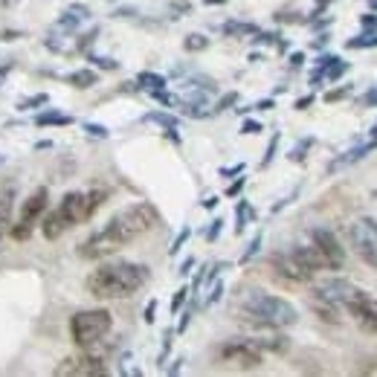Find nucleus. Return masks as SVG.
I'll return each mask as SVG.
<instances>
[{
  "label": "nucleus",
  "mask_w": 377,
  "mask_h": 377,
  "mask_svg": "<svg viewBox=\"0 0 377 377\" xmlns=\"http://www.w3.org/2000/svg\"><path fill=\"white\" fill-rule=\"evenodd\" d=\"M157 224H160L157 206H151L146 200H136V203L116 212L102 229L90 232L79 244V258H84V262H102V258L134 244L136 238H143V235L151 232Z\"/></svg>",
  "instance_id": "1"
},
{
  "label": "nucleus",
  "mask_w": 377,
  "mask_h": 377,
  "mask_svg": "<svg viewBox=\"0 0 377 377\" xmlns=\"http://www.w3.org/2000/svg\"><path fill=\"white\" fill-rule=\"evenodd\" d=\"M151 279L148 264H136V262H122V258H113V262H102L90 270L87 276V293L96 299H125L134 296L136 290H143Z\"/></svg>",
  "instance_id": "2"
},
{
  "label": "nucleus",
  "mask_w": 377,
  "mask_h": 377,
  "mask_svg": "<svg viewBox=\"0 0 377 377\" xmlns=\"http://www.w3.org/2000/svg\"><path fill=\"white\" fill-rule=\"evenodd\" d=\"M235 314H238L241 322L253 328H264V331H285V328H293L299 322L296 305L267 290H247L235 305Z\"/></svg>",
  "instance_id": "3"
},
{
  "label": "nucleus",
  "mask_w": 377,
  "mask_h": 377,
  "mask_svg": "<svg viewBox=\"0 0 377 377\" xmlns=\"http://www.w3.org/2000/svg\"><path fill=\"white\" fill-rule=\"evenodd\" d=\"M270 264H273V273L281 281H288V285H308V281L317 279L319 270H325L314 244H296L281 253H273Z\"/></svg>",
  "instance_id": "4"
},
{
  "label": "nucleus",
  "mask_w": 377,
  "mask_h": 377,
  "mask_svg": "<svg viewBox=\"0 0 377 377\" xmlns=\"http://www.w3.org/2000/svg\"><path fill=\"white\" fill-rule=\"evenodd\" d=\"M90 206H87V192H67L56 209L50 212H44V218H41V232H44V238L46 241H58L61 235L67 229H73L84 221H90Z\"/></svg>",
  "instance_id": "5"
},
{
  "label": "nucleus",
  "mask_w": 377,
  "mask_h": 377,
  "mask_svg": "<svg viewBox=\"0 0 377 377\" xmlns=\"http://www.w3.org/2000/svg\"><path fill=\"white\" fill-rule=\"evenodd\" d=\"M113 328V317L105 308H87L70 317V340H73L79 348H90L102 343Z\"/></svg>",
  "instance_id": "6"
},
{
  "label": "nucleus",
  "mask_w": 377,
  "mask_h": 377,
  "mask_svg": "<svg viewBox=\"0 0 377 377\" xmlns=\"http://www.w3.org/2000/svg\"><path fill=\"white\" fill-rule=\"evenodd\" d=\"M46 206H50V192H46V186H38L35 192H30V198L20 203L18 221H12V226H9V235L15 241H27L30 238V235L35 232V226L41 224Z\"/></svg>",
  "instance_id": "7"
},
{
  "label": "nucleus",
  "mask_w": 377,
  "mask_h": 377,
  "mask_svg": "<svg viewBox=\"0 0 377 377\" xmlns=\"http://www.w3.org/2000/svg\"><path fill=\"white\" fill-rule=\"evenodd\" d=\"M218 360L232 366V369H241V371H250V369H258L264 360V351L255 345L253 337H238V340H229L218 348Z\"/></svg>",
  "instance_id": "8"
},
{
  "label": "nucleus",
  "mask_w": 377,
  "mask_h": 377,
  "mask_svg": "<svg viewBox=\"0 0 377 377\" xmlns=\"http://www.w3.org/2000/svg\"><path fill=\"white\" fill-rule=\"evenodd\" d=\"M348 244L360 255V262L377 270V221L374 218H357L348 226Z\"/></svg>",
  "instance_id": "9"
},
{
  "label": "nucleus",
  "mask_w": 377,
  "mask_h": 377,
  "mask_svg": "<svg viewBox=\"0 0 377 377\" xmlns=\"http://www.w3.org/2000/svg\"><path fill=\"white\" fill-rule=\"evenodd\" d=\"M53 374H58V377H102V374H108V357L96 354L93 348H82V354L64 357L53 369Z\"/></svg>",
  "instance_id": "10"
},
{
  "label": "nucleus",
  "mask_w": 377,
  "mask_h": 377,
  "mask_svg": "<svg viewBox=\"0 0 377 377\" xmlns=\"http://www.w3.org/2000/svg\"><path fill=\"white\" fill-rule=\"evenodd\" d=\"M311 244L319 253L325 270H343V264H345V247L340 244V238H337L331 229H322V226L311 229Z\"/></svg>",
  "instance_id": "11"
},
{
  "label": "nucleus",
  "mask_w": 377,
  "mask_h": 377,
  "mask_svg": "<svg viewBox=\"0 0 377 377\" xmlns=\"http://www.w3.org/2000/svg\"><path fill=\"white\" fill-rule=\"evenodd\" d=\"M311 293H317V296H322V299H328V302H334L337 308L345 314L348 305L363 293V288H357L354 281H348V279L331 276V279H322L319 285H314V290H311Z\"/></svg>",
  "instance_id": "12"
},
{
  "label": "nucleus",
  "mask_w": 377,
  "mask_h": 377,
  "mask_svg": "<svg viewBox=\"0 0 377 377\" xmlns=\"http://www.w3.org/2000/svg\"><path fill=\"white\" fill-rule=\"evenodd\" d=\"M345 314L354 319L363 331H369V334H377V299L369 293V290H363L354 302L345 308Z\"/></svg>",
  "instance_id": "13"
},
{
  "label": "nucleus",
  "mask_w": 377,
  "mask_h": 377,
  "mask_svg": "<svg viewBox=\"0 0 377 377\" xmlns=\"http://www.w3.org/2000/svg\"><path fill=\"white\" fill-rule=\"evenodd\" d=\"M374 148H377V139H374V136H369L366 143H357V146H351L348 151H343V154H340V157L331 162V166H328V172L334 174V172H340V169L354 166V162H360V160H363L366 154H371Z\"/></svg>",
  "instance_id": "14"
},
{
  "label": "nucleus",
  "mask_w": 377,
  "mask_h": 377,
  "mask_svg": "<svg viewBox=\"0 0 377 377\" xmlns=\"http://www.w3.org/2000/svg\"><path fill=\"white\" fill-rule=\"evenodd\" d=\"M87 18H90V9L84 4H73L64 9V15H58V20L53 23V32H76Z\"/></svg>",
  "instance_id": "15"
},
{
  "label": "nucleus",
  "mask_w": 377,
  "mask_h": 377,
  "mask_svg": "<svg viewBox=\"0 0 377 377\" xmlns=\"http://www.w3.org/2000/svg\"><path fill=\"white\" fill-rule=\"evenodd\" d=\"M255 340V345L262 348V351H270V354H288L290 351V337H285V334H264V337H253Z\"/></svg>",
  "instance_id": "16"
},
{
  "label": "nucleus",
  "mask_w": 377,
  "mask_h": 377,
  "mask_svg": "<svg viewBox=\"0 0 377 377\" xmlns=\"http://www.w3.org/2000/svg\"><path fill=\"white\" fill-rule=\"evenodd\" d=\"M12 200H15V188H4L0 192V244H4L12 226Z\"/></svg>",
  "instance_id": "17"
},
{
  "label": "nucleus",
  "mask_w": 377,
  "mask_h": 377,
  "mask_svg": "<svg viewBox=\"0 0 377 377\" xmlns=\"http://www.w3.org/2000/svg\"><path fill=\"white\" fill-rule=\"evenodd\" d=\"M73 122H76L73 116L61 113V110H41V113H35V125L38 128H67Z\"/></svg>",
  "instance_id": "18"
},
{
  "label": "nucleus",
  "mask_w": 377,
  "mask_h": 377,
  "mask_svg": "<svg viewBox=\"0 0 377 377\" xmlns=\"http://www.w3.org/2000/svg\"><path fill=\"white\" fill-rule=\"evenodd\" d=\"M64 82L70 87H76V90H90L93 84H99V73L96 70H90V67H82V70H73V73H67Z\"/></svg>",
  "instance_id": "19"
},
{
  "label": "nucleus",
  "mask_w": 377,
  "mask_h": 377,
  "mask_svg": "<svg viewBox=\"0 0 377 377\" xmlns=\"http://www.w3.org/2000/svg\"><path fill=\"white\" fill-rule=\"evenodd\" d=\"M311 308L317 311V317H319V319L331 322V325H337V322H340V317H343V311L337 308L334 302H328V299H322V296H317V293H311Z\"/></svg>",
  "instance_id": "20"
},
{
  "label": "nucleus",
  "mask_w": 377,
  "mask_h": 377,
  "mask_svg": "<svg viewBox=\"0 0 377 377\" xmlns=\"http://www.w3.org/2000/svg\"><path fill=\"white\" fill-rule=\"evenodd\" d=\"M221 32L226 38H250V35L258 32V27H255V23H250V20H226L221 27Z\"/></svg>",
  "instance_id": "21"
},
{
  "label": "nucleus",
  "mask_w": 377,
  "mask_h": 377,
  "mask_svg": "<svg viewBox=\"0 0 377 377\" xmlns=\"http://www.w3.org/2000/svg\"><path fill=\"white\" fill-rule=\"evenodd\" d=\"M255 221V209H253V203L250 200H238V206H235V232L238 235H244V229L250 226Z\"/></svg>",
  "instance_id": "22"
},
{
  "label": "nucleus",
  "mask_w": 377,
  "mask_h": 377,
  "mask_svg": "<svg viewBox=\"0 0 377 377\" xmlns=\"http://www.w3.org/2000/svg\"><path fill=\"white\" fill-rule=\"evenodd\" d=\"M143 122H154V125H160L162 131H169V128H180V116H174V113H169V110H148V113L143 116Z\"/></svg>",
  "instance_id": "23"
},
{
  "label": "nucleus",
  "mask_w": 377,
  "mask_h": 377,
  "mask_svg": "<svg viewBox=\"0 0 377 377\" xmlns=\"http://www.w3.org/2000/svg\"><path fill=\"white\" fill-rule=\"evenodd\" d=\"M134 84L143 87V90H162V87H169V79L160 76V73H151V70H143V73H136Z\"/></svg>",
  "instance_id": "24"
},
{
  "label": "nucleus",
  "mask_w": 377,
  "mask_h": 377,
  "mask_svg": "<svg viewBox=\"0 0 377 377\" xmlns=\"http://www.w3.org/2000/svg\"><path fill=\"white\" fill-rule=\"evenodd\" d=\"M183 87L186 90H200V93H215L218 90V84H215V79H212V76H188L183 82Z\"/></svg>",
  "instance_id": "25"
},
{
  "label": "nucleus",
  "mask_w": 377,
  "mask_h": 377,
  "mask_svg": "<svg viewBox=\"0 0 377 377\" xmlns=\"http://www.w3.org/2000/svg\"><path fill=\"white\" fill-rule=\"evenodd\" d=\"M317 146V139L314 136H305V139H299V143L290 148V154H288V160L290 162H305V160H308V151Z\"/></svg>",
  "instance_id": "26"
},
{
  "label": "nucleus",
  "mask_w": 377,
  "mask_h": 377,
  "mask_svg": "<svg viewBox=\"0 0 377 377\" xmlns=\"http://www.w3.org/2000/svg\"><path fill=\"white\" fill-rule=\"evenodd\" d=\"M348 50H369V46H377V32H363V35H354V38H348L345 41Z\"/></svg>",
  "instance_id": "27"
},
{
  "label": "nucleus",
  "mask_w": 377,
  "mask_h": 377,
  "mask_svg": "<svg viewBox=\"0 0 377 377\" xmlns=\"http://www.w3.org/2000/svg\"><path fill=\"white\" fill-rule=\"evenodd\" d=\"M206 46H209V38L203 32H192V35L183 38V50L186 53H200V50H206Z\"/></svg>",
  "instance_id": "28"
},
{
  "label": "nucleus",
  "mask_w": 377,
  "mask_h": 377,
  "mask_svg": "<svg viewBox=\"0 0 377 377\" xmlns=\"http://www.w3.org/2000/svg\"><path fill=\"white\" fill-rule=\"evenodd\" d=\"M345 73H348V61L337 58L334 64H328V67H325V82H328V84H334V82H340Z\"/></svg>",
  "instance_id": "29"
},
{
  "label": "nucleus",
  "mask_w": 377,
  "mask_h": 377,
  "mask_svg": "<svg viewBox=\"0 0 377 377\" xmlns=\"http://www.w3.org/2000/svg\"><path fill=\"white\" fill-rule=\"evenodd\" d=\"M279 143H281V134L276 131V134L270 136V143H267V151H264L262 162H258V169H267V166H270V162L276 160V154H279Z\"/></svg>",
  "instance_id": "30"
},
{
  "label": "nucleus",
  "mask_w": 377,
  "mask_h": 377,
  "mask_svg": "<svg viewBox=\"0 0 377 377\" xmlns=\"http://www.w3.org/2000/svg\"><path fill=\"white\" fill-rule=\"evenodd\" d=\"M46 102H50V96H46V93H35V96L20 99V102H18V110H38V108H44Z\"/></svg>",
  "instance_id": "31"
},
{
  "label": "nucleus",
  "mask_w": 377,
  "mask_h": 377,
  "mask_svg": "<svg viewBox=\"0 0 377 377\" xmlns=\"http://www.w3.org/2000/svg\"><path fill=\"white\" fill-rule=\"evenodd\" d=\"M238 90H229V93H224V96L215 102V108H212V113H224V110H229V108H235L238 105Z\"/></svg>",
  "instance_id": "32"
},
{
  "label": "nucleus",
  "mask_w": 377,
  "mask_h": 377,
  "mask_svg": "<svg viewBox=\"0 0 377 377\" xmlns=\"http://www.w3.org/2000/svg\"><path fill=\"white\" fill-rule=\"evenodd\" d=\"M188 296H192V290H188L186 285H183L180 290H174V296H172V305H169V308H172V317H177V314L183 311V305L188 302Z\"/></svg>",
  "instance_id": "33"
},
{
  "label": "nucleus",
  "mask_w": 377,
  "mask_h": 377,
  "mask_svg": "<svg viewBox=\"0 0 377 377\" xmlns=\"http://www.w3.org/2000/svg\"><path fill=\"white\" fill-rule=\"evenodd\" d=\"M351 90H354L351 84H343V87H334V90H328L322 99H325L328 105H334V102H343V99H348V96H351Z\"/></svg>",
  "instance_id": "34"
},
{
  "label": "nucleus",
  "mask_w": 377,
  "mask_h": 377,
  "mask_svg": "<svg viewBox=\"0 0 377 377\" xmlns=\"http://www.w3.org/2000/svg\"><path fill=\"white\" fill-rule=\"evenodd\" d=\"M224 224H226V221H224L221 215H218V218H212V221H209V229L203 232V238H206L209 244H215V241H218V235L224 232Z\"/></svg>",
  "instance_id": "35"
},
{
  "label": "nucleus",
  "mask_w": 377,
  "mask_h": 377,
  "mask_svg": "<svg viewBox=\"0 0 377 377\" xmlns=\"http://www.w3.org/2000/svg\"><path fill=\"white\" fill-rule=\"evenodd\" d=\"M188 238H192V226H183V229L177 232V238L172 241V247H169V255L174 258V255H177V253L186 247V241H188Z\"/></svg>",
  "instance_id": "36"
},
{
  "label": "nucleus",
  "mask_w": 377,
  "mask_h": 377,
  "mask_svg": "<svg viewBox=\"0 0 377 377\" xmlns=\"http://www.w3.org/2000/svg\"><path fill=\"white\" fill-rule=\"evenodd\" d=\"M262 241H264V235H262V232H255V238L250 241V247H247V250H244V255H241V264L253 262V258L258 255V250H262Z\"/></svg>",
  "instance_id": "37"
},
{
  "label": "nucleus",
  "mask_w": 377,
  "mask_h": 377,
  "mask_svg": "<svg viewBox=\"0 0 377 377\" xmlns=\"http://www.w3.org/2000/svg\"><path fill=\"white\" fill-rule=\"evenodd\" d=\"M221 296H224V281H218V279H215V281L209 285V296L203 299V308H212V305H215Z\"/></svg>",
  "instance_id": "38"
},
{
  "label": "nucleus",
  "mask_w": 377,
  "mask_h": 377,
  "mask_svg": "<svg viewBox=\"0 0 377 377\" xmlns=\"http://www.w3.org/2000/svg\"><path fill=\"white\" fill-rule=\"evenodd\" d=\"M87 61H93V67H99V70H120V61L108 58V56H87Z\"/></svg>",
  "instance_id": "39"
},
{
  "label": "nucleus",
  "mask_w": 377,
  "mask_h": 377,
  "mask_svg": "<svg viewBox=\"0 0 377 377\" xmlns=\"http://www.w3.org/2000/svg\"><path fill=\"white\" fill-rule=\"evenodd\" d=\"M82 131H87V136H96V139H108V136H110V128L96 125V122H84Z\"/></svg>",
  "instance_id": "40"
},
{
  "label": "nucleus",
  "mask_w": 377,
  "mask_h": 377,
  "mask_svg": "<svg viewBox=\"0 0 377 377\" xmlns=\"http://www.w3.org/2000/svg\"><path fill=\"white\" fill-rule=\"evenodd\" d=\"M244 186H247V177H235L229 186H226V192H224V198H238L241 192H244Z\"/></svg>",
  "instance_id": "41"
},
{
  "label": "nucleus",
  "mask_w": 377,
  "mask_h": 377,
  "mask_svg": "<svg viewBox=\"0 0 377 377\" xmlns=\"http://www.w3.org/2000/svg\"><path fill=\"white\" fill-rule=\"evenodd\" d=\"M276 108V99L270 96V99H258L255 105H250V108H238V113L244 116V113H250V110H273Z\"/></svg>",
  "instance_id": "42"
},
{
  "label": "nucleus",
  "mask_w": 377,
  "mask_h": 377,
  "mask_svg": "<svg viewBox=\"0 0 377 377\" xmlns=\"http://www.w3.org/2000/svg\"><path fill=\"white\" fill-rule=\"evenodd\" d=\"M281 41V35L279 32H262V30H258L255 32V38H253V44H270V46H276Z\"/></svg>",
  "instance_id": "43"
},
{
  "label": "nucleus",
  "mask_w": 377,
  "mask_h": 377,
  "mask_svg": "<svg viewBox=\"0 0 377 377\" xmlns=\"http://www.w3.org/2000/svg\"><path fill=\"white\" fill-rule=\"evenodd\" d=\"M262 131H264V125L258 122V120H244L241 122V134L244 136H255V134H262Z\"/></svg>",
  "instance_id": "44"
},
{
  "label": "nucleus",
  "mask_w": 377,
  "mask_h": 377,
  "mask_svg": "<svg viewBox=\"0 0 377 377\" xmlns=\"http://www.w3.org/2000/svg\"><path fill=\"white\" fill-rule=\"evenodd\" d=\"M374 105H377V90L371 87V90H366L363 96L357 99V108H374Z\"/></svg>",
  "instance_id": "45"
},
{
  "label": "nucleus",
  "mask_w": 377,
  "mask_h": 377,
  "mask_svg": "<svg viewBox=\"0 0 377 377\" xmlns=\"http://www.w3.org/2000/svg\"><path fill=\"white\" fill-rule=\"evenodd\" d=\"M96 35H99V27H93L90 32H84V35L79 38V44H76V46H79V50H87V46H90L93 41H96Z\"/></svg>",
  "instance_id": "46"
},
{
  "label": "nucleus",
  "mask_w": 377,
  "mask_h": 377,
  "mask_svg": "<svg viewBox=\"0 0 377 377\" xmlns=\"http://www.w3.org/2000/svg\"><path fill=\"white\" fill-rule=\"evenodd\" d=\"M169 9L180 12V18H186L188 12H192V4H188V0H174V4H169Z\"/></svg>",
  "instance_id": "47"
},
{
  "label": "nucleus",
  "mask_w": 377,
  "mask_h": 377,
  "mask_svg": "<svg viewBox=\"0 0 377 377\" xmlns=\"http://www.w3.org/2000/svg\"><path fill=\"white\" fill-rule=\"evenodd\" d=\"M172 337H174V331H172V328H169V331L162 334V354H160V363H162V360L169 357V351H172Z\"/></svg>",
  "instance_id": "48"
},
{
  "label": "nucleus",
  "mask_w": 377,
  "mask_h": 377,
  "mask_svg": "<svg viewBox=\"0 0 377 377\" xmlns=\"http://www.w3.org/2000/svg\"><path fill=\"white\" fill-rule=\"evenodd\" d=\"M12 70H15V61H12V58H6L4 64H0V87L6 84V79H9V73H12Z\"/></svg>",
  "instance_id": "49"
},
{
  "label": "nucleus",
  "mask_w": 377,
  "mask_h": 377,
  "mask_svg": "<svg viewBox=\"0 0 377 377\" xmlns=\"http://www.w3.org/2000/svg\"><path fill=\"white\" fill-rule=\"evenodd\" d=\"M360 23H363V30L377 32V12H371V15H360Z\"/></svg>",
  "instance_id": "50"
},
{
  "label": "nucleus",
  "mask_w": 377,
  "mask_h": 377,
  "mask_svg": "<svg viewBox=\"0 0 377 377\" xmlns=\"http://www.w3.org/2000/svg\"><path fill=\"white\" fill-rule=\"evenodd\" d=\"M276 20H279V23H302L305 18H299L296 12H279V15H276Z\"/></svg>",
  "instance_id": "51"
},
{
  "label": "nucleus",
  "mask_w": 377,
  "mask_h": 377,
  "mask_svg": "<svg viewBox=\"0 0 377 377\" xmlns=\"http://www.w3.org/2000/svg\"><path fill=\"white\" fill-rule=\"evenodd\" d=\"M314 102H317V93H308V96L296 99V110H308V108H311Z\"/></svg>",
  "instance_id": "52"
},
{
  "label": "nucleus",
  "mask_w": 377,
  "mask_h": 377,
  "mask_svg": "<svg viewBox=\"0 0 377 377\" xmlns=\"http://www.w3.org/2000/svg\"><path fill=\"white\" fill-rule=\"evenodd\" d=\"M177 317H180V314H177ZM188 322H192V308H186V311H183V317H180V322H177V334H183V331H186Z\"/></svg>",
  "instance_id": "53"
},
{
  "label": "nucleus",
  "mask_w": 377,
  "mask_h": 377,
  "mask_svg": "<svg viewBox=\"0 0 377 377\" xmlns=\"http://www.w3.org/2000/svg\"><path fill=\"white\" fill-rule=\"evenodd\" d=\"M244 162H235V166H229V169H221V177H235V174H244Z\"/></svg>",
  "instance_id": "54"
},
{
  "label": "nucleus",
  "mask_w": 377,
  "mask_h": 377,
  "mask_svg": "<svg viewBox=\"0 0 377 377\" xmlns=\"http://www.w3.org/2000/svg\"><path fill=\"white\" fill-rule=\"evenodd\" d=\"M154 319H157V299H151V302L146 305V322L151 325Z\"/></svg>",
  "instance_id": "55"
},
{
  "label": "nucleus",
  "mask_w": 377,
  "mask_h": 377,
  "mask_svg": "<svg viewBox=\"0 0 377 377\" xmlns=\"http://www.w3.org/2000/svg\"><path fill=\"white\" fill-rule=\"evenodd\" d=\"M192 267H195V258H192V255H186V258H183V264H180V270H177V273H180V276H188V273H192Z\"/></svg>",
  "instance_id": "56"
},
{
  "label": "nucleus",
  "mask_w": 377,
  "mask_h": 377,
  "mask_svg": "<svg viewBox=\"0 0 377 377\" xmlns=\"http://www.w3.org/2000/svg\"><path fill=\"white\" fill-rule=\"evenodd\" d=\"M328 41H331V35L322 32V35H317V38L311 41V46H314V50H322V46H328Z\"/></svg>",
  "instance_id": "57"
},
{
  "label": "nucleus",
  "mask_w": 377,
  "mask_h": 377,
  "mask_svg": "<svg viewBox=\"0 0 377 377\" xmlns=\"http://www.w3.org/2000/svg\"><path fill=\"white\" fill-rule=\"evenodd\" d=\"M288 64H290L293 70H299V67L305 64V53H290V56H288Z\"/></svg>",
  "instance_id": "58"
},
{
  "label": "nucleus",
  "mask_w": 377,
  "mask_h": 377,
  "mask_svg": "<svg viewBox=\"0 0 377 377\" xmlns=\"http://www.w3.org/2000/svg\"><path fill=\"white\" fill-rule=\"evenodd\" d=\"M136 15H139V12H136V9H128V6H125V9H116V12H113V18H136Z\"/></svg>",
  "instance_id": "59"
},
{
  "label": "nucleus",
  "mask_w": 377,
  "mask_h": 377,
  "mask_svg": "<svg viewBox=\"0 0 377 377\" xmlns=\"http://www.w3.org/2000/svg\"><path fill=\"white\" fill-rule=\"evenodd\" d=\"M218 200H221V198H215V195L206 198V200H203V209H215V206H218Z\"/></svg>",
  "instance_id": "60"
},
{
  "label": "nucleus",
  "mask_w": 377,
  "mask_h": 377,
  "mask_svg": "<svg viewBox=\"0 0 377 377\" xmlns=\"http://www.w3.org/2000/svg\"><path fill=\"white\" fill-rule=\"evenodd\" d=\"M180 363H183V360L177 357V360H174V366H169V374H177V371H180Z\"/></svg>",
  "instance_id": "61"
},
{
  "label": "nucleus",
  "mask_w": 377,
  "mask_h": 377,
  "mask_svg": "<svg viewBox=\"0 0 377 377\" xmlns=\"http://www.w3.org/2000/svg\"><path fill=\"white\" fill-rule=\"evenodd\" d=\"M218 4H226V0H206V6H218Z\"/></svg>",
  "instance_id": "62"
},
{
  "label": "nucleus",
  "mask_w": 377,
  "mask_h": 377,
  "mask_svg": "<svg viewBox=\"0 0 377 377\" xmlns=\"http://www.w3.org/2000/svg\"><path fill=\"white\" fill-rule=\"evenodd\" d=\"M369 9H371V12H377V0H369Z\"/></svg>",
  "instance_id": "63"
},
{
  "label": "nucleus",
  "mask_w": 377,
  "mask_h": 377,
  "mask_svg": "<svg viewBox=\"0 0 377 377\" xmlns=\"http://www.w3.org/2000/svg\"><path fill=\"white\" fill-rule=\"evenodd\" d=\"M369 136H374V139H377V125H374V128L369 131Z\"/></svg>",
  "instance_id": "64"
}]
</instances>
